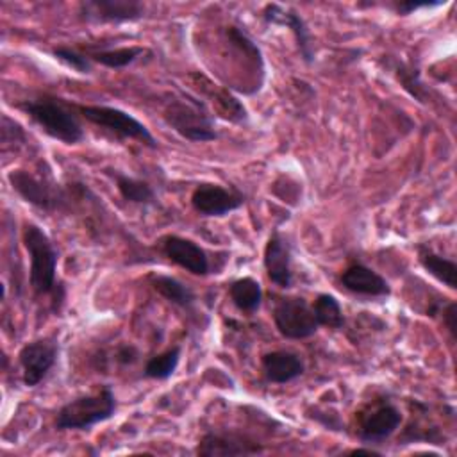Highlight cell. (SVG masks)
<instances>
[{
  "label": "cell",
  "instance_id": "obj_1",
  "mask_svg": "<svg viewBox=\"0 0 457 457\" xmlns=\"http://www.w3.org/2000/svg\"><path fill=\"white\" fill-rule=\"evenodd\" d=\"M23 245L30 259L29 284L37 296L52 295L62 302L64 289L57 286V250L48 234L36 223L23 227Z\"/></svg>",
  "mask_w": 457,
  "mask_h": 457
},
{
  "label": "cell",
  "instance_id": "obj_2",
  "mask_svg": "<svg viewBox=\"0 0 457 457\" xmlns=\"http://www.w3.org/2000/svg\"><path fill=\"white\" fill-rule=\"evenodd\" d=\"M18 107L50 137L66 145H77L84 139V130L71 111V104L55 96L43 95L34 100H23Z\"/></svg>",
  "mask_w": 457,
  "mask_h": 457
},
{
  "label": "cell",
  "instance_id": "obj_3",
  "mask_svg": "<svg viewBox=\"0 0 457 457\" xmlns=\"http://www.w3.org/2000/svg\"><path fill=\"white\" fill-rule=\"evenodd\" d=\"M162 118L179 136L187 141L207 143L218 137L214 118L198 98L187 93H180L166 100Z\"/></svg>",
  "mask_w": 457,
  "mask_h": 457
},
{
  "label": "cell",
  "instance_id": "obj_4",
  "mask_svg": "<svg viewBox=\"0 0 457 457\" xmlns=\"http://www.w3.org/2000/svg\"><path fill=\"white\" fill-rule=\"evenodd\" d=\"M116 396L111 386H102L93 395H82L66 402L55 414L57 430H87L107 421L116 412Z\"/></svg>",
  "mask_w": 457,
  "mask_h": 457
},
{
  "label": "cell",
  "instance_id": "obj_5",
  "mask_svg": "<svg viewBox=\"0 0 457 457\" xmlns=\"http://www.w3.org/2000/svg\"><path fill=\"white\" fill-rule=\"evenodd\" d=\"M82 118L91 121L93 125L118 136L120 139H136L143 145L155 148L157 141L154 134L130 112L111 107V105H73Z\"/></svg>",
  "mask_w": 457,
  "mask_h": 457
},
{
  "label": "cell",
  "instance_id": "obj_6",
  "mask_svg": "<svg viewBox=\"0 0 457 457\" xmlns=\"http://www.w3.org/2000/svg\"><path fill=\"white\" fill-rule=\"evenodd\" d=\"M400 423V409L387 398H377L357 412L355 434L364 445H380L395 434Z\"/></svg>",
  "mask_w": 457,
  "mask_h": 457
},
{
  "label": "cell",
  "instance_id": "obj_7",
  "mask_svg": "<svg viewBox=\"0 0 457 457\" xmlns=\"http://www.w3.org/2000/svg\"><path fill=\"white\" fill-rule=\"evenodd\" d=\"M11 187L30 205L54 212L64 209L68 196L66 191L52 180V177H37L27 170H12L7 175Z\"/></svg>",
  "mask_w": 457,
  "mask_h": 457
},
{
  "label": "cell",
  "instance_id": "obj_8",
  "mask_svg": "<svg viewBox=\"0 0 457 457\" xmlns=\"http://www.w3.org/2000/svg\"><path fill=\"white\" fill-rule=\"evenodd\" d=\"M273 323L286 339H307L316 334L318 321L312 305L302 296H284L275 302Z\"/></svg>",
  "mask_w": 457,
  "mask_h": 457
},
{
  "label": "cell",
  "instance_id": "obj_9",
  "mask_svg": "<svg viewBox=\"0 0 457 457\" xmlns=\"http://www.w3.org/2000/svg\"><path fill=\"white\" fill-rule=\"evenodd\" d=\"M246 196L237 187H225L214 182H200L191 195L193 209L202 216H225L243 207Z\"/></svg>",
  "mask_w": 457,
  "mask_h": 457
},
{
  "label": "cell",
  "instance_id": "obj_10",
  "mask_svg": "<svg viewBox=\"0 0 457 457\" xmlns=\"http://www.w3.org/2000/svg\"><path fill=\"white\" fill-rule=\"evenodd\" d=\"M59 346L54 337H39L21 346L18 361L21 366V378L27 387H36L54 368Z\"/></svg>",
  "mask_w": 457,
  "mask_h": 457
},
{
  "label": "cell",
  "instance_id": "obj_11",
  "mask_svg": "<svg viewBox=\"0 0 457 457\" xmlns=\"http://www.w3.org/2000/svg\"><path fill=\"white\" fill-rule=\"evenodd\" d=\"M79 16L87 23H125L145 16V5L137 0H84Z\"/></svg>",
  "mask_w": 457,
  "mask_h": 457
},
{
  "label": "cell",
  "instance_id": "obj_12",
  "mask_svg": "<svg viewBox=\"0 0 457 457\" xmlns=\"http://www.w3.org/2000/svg\"><path fill=\"white\" fill-rule=\"evenodd\" d=\"M161 252L177 266L184 268L186 271L205 277L211 271V262L207 252L195 243L193 239L177 236V234H166L159 239Z\"/></svg>",
  "mask_w": 457,
  "mask_h": 457
},
{
  "label": "cell",
  "instance_id": "obj_13",
  "mask_svg": "<svg viewBox=\"0 0 457 457\" xmlns=\"http://www.w3.org/2000/svg\"><path fill=\"white\" fill-rule=\"evenodd\" d=\"M264 448L248 436L239 432H205L198 445L196 455L200 457H228V455H257Z\"/></svg>",
  "mask_w": 457,
  "mask_h": 457
},
{
  "label": "cell",
  "instance_id": "obj_14",
  "mask_svg": "<svg viewBox=\"0 0 457 457\" xmlns=\"http://www.w3.org/2000/svg\"><path fill=\"white\" fill-rule=\"evenodd\" d=\"M264 270L268 278L280 289L293 286V268H291V243L277 228L270 234L264 246Z\"/></svg>",
  "mask_w": 457,
  "mask_h": 457
},
{
  "label": "cell",
  "instance_id": "obj_15",
  "mask_svg": "<svg viewBox=\"0 0 457 457\" xmlns=\"http://www.w3.org/2000/svg\"><path fill=\"white\" fill-rule=\"evenodd\" d=\"M262 20L270 25H286L296 41L300 57L303 59L305 64H311L314 61V50L311 43V32L305 23V20L298 14L296 9L293 7H282L278 4H266L262 9Z\"/></svg>",
  "mask_w": 457,
  "mask_h": 457
},
{
  "label": "cell",
  "instance_id": "obj_16",
  "mask_svg": "<svg viewBox=\"0 0 457 457\" xmlns=\"http://www.w3.org/2000/svg\"><path fill=\"white\" fill-rule=\"evenodd\" d=\"M339 284L353 293V295H361V296H389L391 295V286L389 282L377 273L373 268L362 264V262H352L350 266H346L341 275H339Z\"/></svg>",
  "mask_w": 457,
  "mask_h": 457
},
{
  "label": "cell",
  "instance_id": "obj_17",
  "mask_svg": "<svg viewBox=\"0 0 457 457\" xmlns=\"http://www.w3.org/2000/svg\"><path fill=\"white\" fill-rule=\"evenodd\" d=\"M262 371L268 382L287 384L303 375L305 364L302 357L291 350H273L261 359Z\"/></svg>",
  "mask_w": 457,
  "mask_h": 457
},
{
  "label": "cell",
  "instance_id": "obj_18",
  "mask_svg": "<svg viewBox=\"0 0 457 457\" xmlns=\"http://www.w3.org/2000/svg\"><path fill=\"white\" fill-rule=\"evenodd\" d=\"M418 262L421 264V268L430 273L436 280H439L441 284H445L450 289L457 287V264L453 259L443 257L437 252H434L430 246L427 245H418Z\"/></svg>",
  "mask_w": 457,
  "mask_h": 457
},
{
  "label": "cell",
  "instance_id": "obj_19",
  "mask_svg": "<svg viewBox=\"0 0 457 457\" xmlns=\"http://www.w3.org/2000/svg\"><path fill=\"white\" fill-rule=\"evenodd\" d=\"M105 173L114 179L116 189L123 200H127L130 204H137V205H154L155 204V193L146 180L125 175L118 170H105Z\"/></svg>",
  "mask_w": 457,
  "mask_h": 457
},
{
  "label": "cell",
  "instance_id": "obj_20",
  "mask_svg": "<svg viewBox=\"0 0 457 457\" xmlns=\"http://www.w3.org/2000/svg\"><path fill=\"white\" fill-rule=\"evenodd\" d=\"M150 284L164 300L180 309H189L196 300L193 289L171 275H154L150 277Z\"/></svg>",
  "mask_w": 457,
  "mask_h": 457
},
{
  "label": "cell",
  "instance_id": "obj_21",
  "mask_svg": "<svg viewBox=\"0 0 457 457\" xmlns=\"http://www.w3.org/2000/svg\"><path fill=\"white\" fill-rule=\"evenodd\" d=\"M228 296L232 303L243 312H253L261 307L262 302V287L252 277H241L230 282Z\"/></svg>",
  "mask_w": 457,
  "mask_h": 457
},
{
  "label": "cell",
  "instance_id": "obj_22",
  "mask_svg": "<svg viewBox=\"0 0 457 457\" xmlns=\"http://www.w3.org/2000/svg\"><path fill=\"white\" fill-rule=\"evenodd\" d=\"M145 54L143 46H118V48H107V50H87L86 55L91 59V62H100L105 68L120 70L134 61H137Z\"/></svg>",
  "mask_w": 457,
  "mask_h": 457
},
{
  "label": "cell",
  "instance_id": "obj_23",
  "mask_svg": "<svg viewBox=\"0 0 457 457\" xmlns=\"http://www.w3.org/2000/svg\"><path fill=\"white\" fill-rule=\"evenodd\" d=\"M180 352H182L180 346L173 345V346L166 348L164 352L150 357L143 368V377L154 378V380L170 378L180 362Z\"/></svg>",
  "mask_w": 457,
  "mask_h": 457
},
{
  "label": "cell",
  "instance_id": "obj_24",
  "mask_svg": "<svg viewBox=\"0 0 457 457\" xmlns=\"http://www.w3.org/2000/svg\"><path fill=\"white\" fill-rule=\"evenodd\" d=\"M312 311L316 316V321L320 327H328V328H343L345 325V314L339 300L334 295L328 293H320L312 303Z\"/></svg>",
  "mask_w": 457,
  "mask_h": 457
},
{
  "label": "cell",
  "instance_id": "obj_25",
  "mask_svg": "<svg viewBox=\"0 0 457 457\" xmlns=\"http://www.w3.org/2000/svg\"><path fill=\"white\" fill-rule=\"evenodd\" d=\"M52 55L57 61H61L62 64H66L68 68L75 70L77 73L91 71V59L84 52H79L71 46H55V48H52Z\"/></svg>",
  "mask_w": 457,
  "mask_h": 457
},
{
  "label": "cell",
  "instance_id": "obj_26",
  "mask_svg": "<svg viewBox=\"0 0 457 457\" xmlns=\"http://www.w3.org/2000/svg\"><path fill=\"white\" fill-rule=\"evenodd\" d=\"M395 73H396V79L400 80V84L403 86V89L412 95L416 100L420 102H425V95H423V84L420 80V71L418 68H414L412 64H396L395 68Z\"/></svg>",
  "mask_w": 457,
  "mask_h": 457
},
{
  "label": "cell",
  "instance_id": "obj_27",
  "mask_svg": "<svg viewBox=\"0 0 457 457\" xmlns=\"http://www.w3.org/2000/svg\"><path fill=\"white\" fill-rule=\"evenodd\" d=\"M445 4H446V0H403V2H395L393 7L398 14L407 16L420 9H434V7H441Z\"/></svg>",
  "mask_w": 457,
  "mask_h": 457
},
{
  "label": "cell",
  "instance_id": "obj_28",
  "mask_svg": "<svg viewBox=\"0 0 457 457\" xmlns=\"http://www.w3.org/2000/svg\"><path fill=\"white\" fill-rule=\"evenodd\" d=\"M455 320H457V303L452 300V302H448L446 307H443V321L453 339L457 336V321Z\"/></svg>",
  "mask_w": 457,
  "mask_h": 457
},
{
  "label": "cell",
  "instance_id": "obj_29",
  "mask_svg": "<svg viewBox=\"0 0 457 457\" xmlns=\"http://www.w3.org/2000/svg\"><path fill=\"white\" fill-rule=\"evenodd\" d=\"M137 350L132 346V345H121L118 350H116V361L121 362V364H132L137 361Z\"/></svg>",
  "mask_w": 457,
  "mask_h": 457
},
{
  "label": "cell",
  "instance_id": "obj_30",
  "mask_svg": "<svg viewBox=\"0 0 457 457\" xmlns=\"http://www.w3.org/2000/svg\"><path fill=\"white\" fill-rule=\"evenodd\" d=\"M348 453H368V455H378V452L371 450V448H355V450H350Z\"/></svg>",
  "mask_w": 457,
  "mask_h": 457
}]
</instances>
